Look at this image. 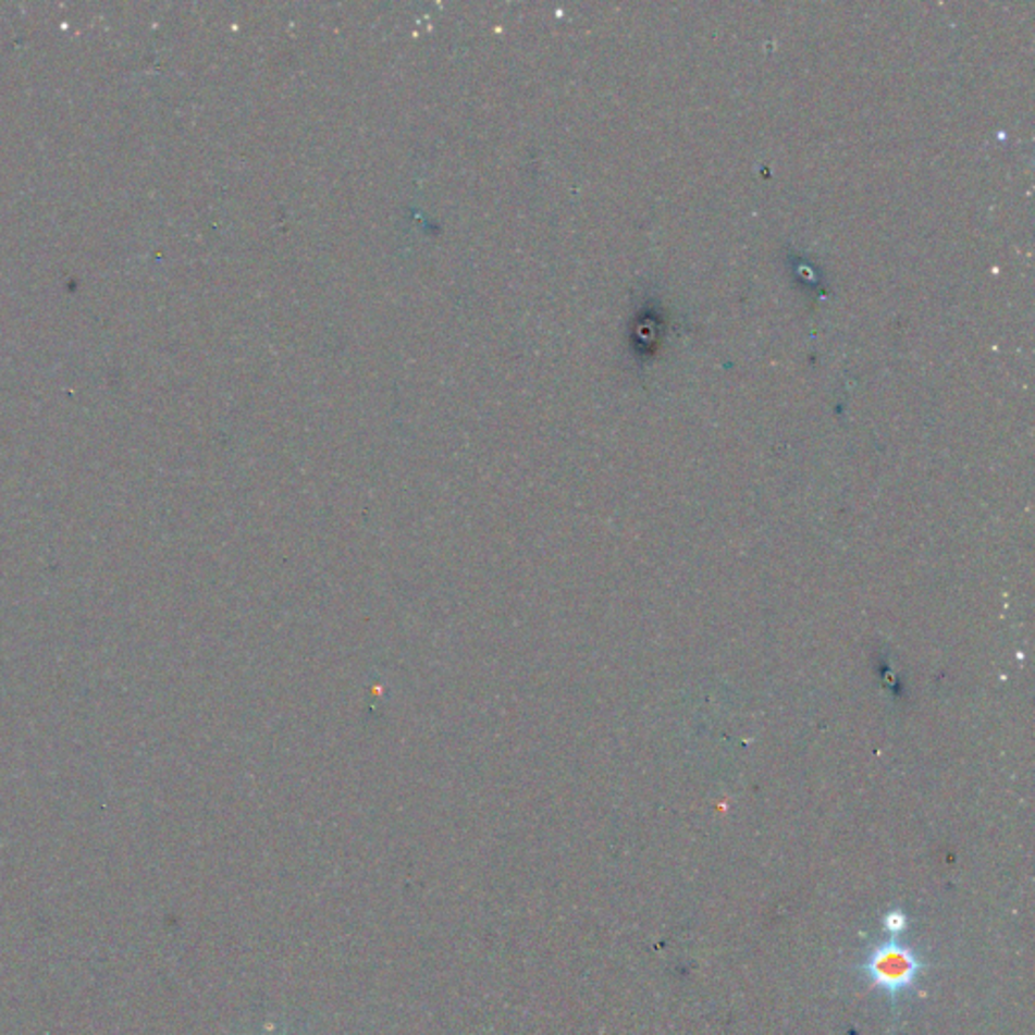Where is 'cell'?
I'll return each mask as SVG.
<instances>
[{"mask_svg":"<svg viewBox=\"0 0 1035 1035\" xmlns=\"http://www.w3.org/2000/svg\"><path fill=\"white\" fill-rule=\"evenodd\" d=\"M921 971V961L912 950L898 942H884L874 950L865 963V975L878 989L896 999L916 981Z\"/></svg>","mask_w":1035,"mask_h":1035,"instance_id":"obj_1","label":"cell"},{"mask_svg":"<svg viewBox=\"0 0 1035 1035\" xmlns=\"http://www.w3.org/2000/svg\"><path fill=\"white\" fill-rule=\"evenodd\" d=\"M884 928H886V933H890L892 936L904 933V928H907V916H904L900 910H892V912L884 919Z\"/></svg>","mask_w":1035,"mask_h":1035,"instance_id":"obj_2","label":"cell"}]
</instances>
